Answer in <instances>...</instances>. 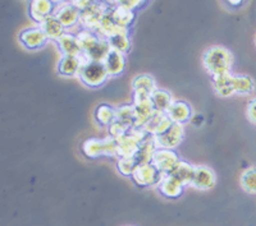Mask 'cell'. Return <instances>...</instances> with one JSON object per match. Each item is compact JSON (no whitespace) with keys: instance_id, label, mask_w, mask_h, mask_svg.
<instances>
[{"instance_id":"cell-11","label":"cell","mask_w":256,"mask_h":226,"mask_svg":"<svg viewBox=\"0 0 256 226\" xmlns=\"http://www.w3.org/2000/svg\"><path fill=\"white\" fill-rule=\"evenodd\" d=\"M180 156L174 150H166V148H158L152 156V164L158 170L164 175L170 174L173 169L180 163Z\"/></svg>"},{"instance_id":"cell-17","label":"cell","mask_w":256,"mask_h":226,"mask_svg":"<svg viewBox=\"0 0 256 226\" xmlns=\"http://www.w3.org/2000/svg\"><path fill=\"white\" fill-rule=\"evenodd\" d=\"M84 61V59L82 56H62L56 65V70H58L59 75L66 77V78L78 77Z\"/></svg>"},{"instance_id":"cell-13","label":"cell","mask_w":256,"mask_h":226,"mask_svg":"<svg viewBox=\"0 0 256 226\" xmlns=\"http://www.w3.org/2000/svg\"><path fill=\"white\" fill-rule=\"evenodd\" d=\"M216 184V171L206 165L195 166V173L190 186H192L198 191H209L214 188Z\"/></svg>"},{"instance_id":"cell-40","label":"cell","mask_w":256,"mask_h":226,"mask_svg":"<svg viewBox=\"0 0 256 226\" xmlns=\"http://www.w3.org/2000/svg\"><path fill=\"white\" fill-rule=\"evenodd\" d=\"M254 41H255V46H256V33H255V38H254Z\"/></svg>"},{"instance_id":"cell-33","label":"cell","mask_w":256,"mask_h":226,"mask_svg":"<svg viewBox=\"0 0 256 226\" xmlns=\"http://www.w3.org/2000/svg\"><path fill=\"white\" fill-rule=\"evenodd\" d=\"M140 165L138 160L136 157H120L116 161V169L122 175L126 177H132L137 166Z\"/></svg>"},{"instance_id":"cell-26","label":"cell","mask_w":256,"mask_h":226,"mask_svg":"<svg viewBox=\"0 0 256 226\" xmlns=\"http://www.w3.org/2000/svg\"><path fill=\"white\" fill-rule=\"evenodd\" d=\"M94 118H95L96 123L102 125V127H109L116 120V109L108 104H100L95 109Z\"/></svg>"},{"instance_id":"cell-3","label":"cell","mask_w":256,"mask_h":226,"mask_svg":"<svg viewBox=\"0 0 256 226\" xmlns=\"http://www.w3.org/2000/svg\"><path fill=\"white\" fill-rule=\"evenodd\" d=\"M82 152L92 160L99 157H118V143L112 136L104 139L88 138L82 143Z\"/></svg>"},{"instance_id":"cell-29","label":"cell","mask_w":256,"mask_h":226,"mask_svg":"<svg viewBox=\"0 0 256 226\" xmlns=\"http://www.w3.org/2000/svg\"><path fill=\"white\" fill-rule=\"evenodd\" d=\"M152 104H154L155 110L156 111H163L166 113L170 105L173 104V96L172 93L166 90H162V88H156L154 93L152 95Z\"/></svg>"},{"instance_id":"cell-21","label":"cell","mask_w":256,"mask_h":226,"mask_svg":"<svg viewBox=\"0 0 256 226\" xmlns=\"http://www.w3.org/2000/svg\"><path fill=\"white\" fill-rule=\"evenodd\" d=\"M166 115L170 118L173 123H180V124H184L188 122L192 118L194 113L192 109L187 102L184 101H173L170 107L166 111Z\"/></svg>"},{"instance_id":"cell-8","label":"cell","mask_w":256,"mask_h":226,"mask_svg":"<svg viewBox=\"0 0 256 226\" xmlns=\"http://www.w3.org/2000/svg\"><path fill=\"white\" fill-rule=\"evenodd\" d=\"M164 174H162L152 163L140 164L134 170L132 179L140 187H152L159 186V183L163 179Z\"/></svg>"},{"instance_id":"cell-37","label":"cell","mask_w":256,"mask_h":226,"mask_svg":"<svg viewBox=\"0 0 256 226\" xmlns=\"http://www.w3.org/2000/svg\"><path fill=\"white\" fill-rule=\"evenodd\" d=\"M242 3H244V0H227V4H230L233 8H237V6L241 5Z\"/></svg>"},{"instance_id":"cell-36","label":"cell","mask_w":256,"mask_h":226,"mask_svg":"<svg viewBox=\"0 0 256 226\" xmlns=\"http://www.w3.org/2000/svg\"><path fill=\"white\" fill-rule=\"evenodd\" d=\"M70 3L74 4L77 8H80L81 10H84V9H86L88 6H90L91 4L95 3L96 0H70Z\"/></svg>"},{"instance_id":"cell-27","label":"cell","mask_w":256,"mask_h":226,"mask_svg":"<svg viewBox=\"0 0 256 226\" xmlns=\"http://www.w3.org/2000/svg\"><path fill=\"white\" fill-rule=\"evenodd\" d=\"M132 90H134V93L152 95L156 91V83L150 74H140L134 77L132 81Z\"/></svg>"},{"instance_id":"cell-5","label":"cell","mask_w":256,"mask_h":226,"mask_svg":"<svg viewBox=\"0 0 256 226\" xmlns=\"http://www.w3.org/2000/svg\"><path fill=\"white\" fill-rule=\"evenodd\" d=\"M148 133L142 128H132L124 136L116 139L118 143V157H134L140 150V146Z\"/></svg>"},{"instance_id":"cell-14","label":"cell","mask_w":256,"mask_h":226,"mask_svg":"<svg viewBox=\"0 0 256 226\" xmlns=\"http://www.w3.org/2000/svg\"><path fill=\"white\" fill-rule=\"evenodd\" d=\"M172 120L166 115V113L163 111H156L152 114V116L146 122V124L144 125L142 129L148 134H152V136H159V134L164 133V132L168 129L170 125H172Z\"/></svg>"},{"instance_id":"cell-25","label":"cell","mask_w":256,"mask_h":226,"mask_svg":"<svg viewBox=\"0 0 256 226\" xmlns=\"http://www.w3.org/2000/svg\"><path fill=\"white\" fill-rule=\"evenodd\" d=\"M110 45V49L127 54L131 50V38H130V31L128 29H120V32L114 33L109 38H106Z\"/></svg>"},{"instance_id":"cell-18","label":"cell","mask_w":256,"mask_h":226,"mask_svg":"<svg viewBox=\"0 0 256 226\" xmlns=\"http://www.w3.org/2000/svg\"><path fill=\"white\" fill-rule=\"evenodd\" d=\"M158 189L162 195L166 198H170V200H177L182 196L184 189V184L180 182L177 178L172 177V175H164L162 182L159 183Z\"/></svg>"},{"instance_id":"cell-34","label":"cell","mask_w":256,"mask_h":226,"mask_svg":"<svg viewBox=\"0 0 256 226\" xmlns=\"http://www.w3.org/2000/svg\"><path fill=\"white\" fill-rule=\"evenodd\" d=\"M148 3V0H116V5L124 6L136 12L137 9H141Z\"/></svg>"},{"instance_id":"cell-22","label":"cell","mask_w":256,"mask_h":226,"mask_svg":"<svg viewBox=\"0 0 256 226\" xmlns=\"http://www.w3.org/2000/svg\"><path fill=\"white\" fill-rule=\"evenodd\" d=\"M110 14L113 20L116 23V26L120 27V28L128 29V31H130L131 26L134 24V18H136L134 10H131V9H127L120 5L113 6L110 9Z\"/></svg>"},{"instance_id":"cell-1","label":"cell","mask_w":256,"mask_h":226,"mask_svg":"<svg viewBox=\"0 0 256 226\" xmlns=\"http://www.w3.org/2000/svg\"><path fill=\"white\" fill-rule=\"evenodd\" d=\"M233 61L234 56L232 51L220 45L210 46L202 54V65L212 77L232 73Z\"/></svg>"},{"instance_id":"cell-39","label":"cell","mask_w":256,"mask_h":226,"mask_svg":"<svg viewBox=\"0 0 256 226\" xmlns=\"http://www.w3.org/2000/svg\"><path fill=\"white\" fill-rule=\"evenodd\" d=\"M52 1L56 4V5H60V4L67 3V1H70V0H52Z\"/></svg>"},{"instance_id":"cell-24","label":"cell","mask_w":256,"mask_h":226,"mask_svg":"<svg viewBox=\"0 0 256 226\" xmlns=\"http://www.w3.org/2000/svg\"><path fill=\"white\" fill-rule=\"evenodd\" d=\"M38 26L44 29V32L46 33L49 40L56 41L66 33V27H64L54 15H50L49 18L42 20Z\"/></svg>"},{"instance_id":"cell-4","label":"cell","mask_w":256,"mask_h":226,"mask_svg":"<svg viewBox=\"0 0 256 226\" xmlns=\"http://www.w3.org/2000/svg\"><path fill=\"white\" fill-rule=\"evenodd\" d=\"M78 78L88 87L99 88L102 84H105V82L110 77L102 61L84 60L78 73Z\"/></svg>"},{"instance_id":"cell-10","label":"cell","mask_w":256,"mask_h":226,"mask_svg":"<svg viewBox=\"0 0 256 226\" xmlns=\"http://www.w3.org/2000/svg\"><path fill=\"white\" fill-rule=\"evenodd\" d=\"M48 41H49V37L40 26L28 27L20 33V45L30 51L42 49L48 44Z\"/></svg>"},{"instance_id":"cell-35","label":"cell","mask_w":256,"mask_h":226,"mask_svg":"<svg viewBox=\"0 0 256 226\" xmlns=\"http://www.w3.org/2000/svg\"><path fill=\"white\" fill-rule=\"evenodd\" d=\"M246 118L251 124L256 125V97L248 101L246 107Z\"/></svg>"},{"instance_id":"cell-19","label":"cell","mask_w":256,"mask_h":226,"mask_svg":"<svg viewBox=\"0 0 256 226\" xmlns=\"http://www.w3.org/2000/svg\"><path fill=\"white\" fill-rule=\"evenodd\" d=\"M212 88L220 97H230L236 95V86H234V74L227 73L223 75L212 77Z\"/></svg>"},{"instance_id":"cell-38","label":"cell","mask_w":256,"mask_h":226,"mask_svg":"<svg viewBox=\"0 0 256 226\" xmlns=\"http://www.w3.org/2000/svg\"><path fill=\"white\" fill-rule=\"evenodd\" d=\"M100 1H104V3H106L108 5H110V6L116 5V0H100Z\"/></svg>"},{"instance_id":"cell-30","label":"cell","mask_w":256,"mask_h":226,"mask_svg":"<svg viewBox=\"0 0 256 226\" xmlns=\"http://www.w3.org/2000/svg\"><path fill=\"white\" fill-rule=\"evenodd\" d=\"M236 95H250L255 91V81L250 75L234 74Z\"/></svg>"},{"instance_id":"cell-9","label":"cell","mask_w":256,"mask_h":226,"mask_svg":"<svg viewBox=\"0 0 256 226\" xmlns=\"http://www.w3.org/2000/svg\"><path fill=\"white\" fill-rule=\"evenodd\" d=\"M155 137L158 148H166V150H176L182 143L184 138V124L172 123V125L164 133Z\"/></svg>"},{"instance_id":"cell-16","label":"cell","mask_w":256,"mask_h":226,"mask_svg":"<svg viewBox=\"0 0 256 226\" xmlns=\"http://www.w3.org/2000/svg\"><path fill=\"white\" fill-rule=\"evenodd\" d=\"M59 50L63 54V56H82L84 58V51H82L81 42H80L77 35H73L70 32H66L59 40L56 41Z\"/></svg>"},{"instance_id":"cell-15","label":"cell","mask_w":256,"mask_h":226,"mask_svg":"<svg viewBox=\"0 0 256 226\" xmlns=\"http://www.w3.org/2000/svg\"><path fill=\"white\" fill-rule=\"evenodd\" d=\"M54 10L56 4L52 0H31L30 3V17L38 24L54 14Z\"/></svg>"},{"instance_id":"cell-28","label":"cell","mask_w":256,"mask_h":226,"mask_svg":"<svg viewBox=\"0 0 256 226\" xmlns=\"http://www.w3.org/2000/svg\"><path fill=\"white\" fill-rule=\"evenodd\" d=\"M194 173H195V166L191 165L187 161H182L180 160V163L177 164L173 171L169 175L177 178L182 184L184 186H190L192 182V178H194Z\"/></svg>"},{"instance_id":"cell-23","label":"cell","mask_w":256,"mask_h":226,"mask_svg":"<svg viewBox=\"0 0 256 226\" xmlns=\"http://www.w3.org/2000/svg\"><path fill=\"white\" fill-rule=\"evenodd\" d=\"M158 150L156 142H155V137L152 136V134H148L146 138L144 139L142 143L140 146V150L136 154V159L138 160L140 164H146V163H152V156H154L155 151Z\"/></svg>"},{"instance_id":"cell-7","label":"cell","mask_w":256,"mask_h":226,"mask_svg":"<svg viewBox=\"0 0 256 226\" xmlns=\"http://www.w3.org/2000/svg\"><path fill=\"white\" fill-rule=\"evenodd\" d=\"M132 105L134 107V115H136L134 128H142L146 124V122L152 118V114L155 113L152 95L134 93V104Z\"/></svg>"},{"instance_id":"cell-12","label":"cell","mask_w":256,"mask_h":226,"mask_svg":"<svg viewBox=\"0 0 256 226\" xmlns=\"http://www.w3.org/2000/svg\"><path fill=\"white\" fill-rule=\"evenodd\" d=\"M54 17L67 28H72L76 24H80V19H81V9L77 8L76 5L70 1L60 4V5L56 6L54 10Z\"/></svg>"},{"instance_id":"cell-6","label":"cell","mask_w":256,"mask_h":226,"mask_svg":"<svg viewBox=\"0 0 256 226\" xmlns=\"http://www.w3.org/2000/svg\"><path fill=\"white\" fill-rule=\"evenodd\" d=\"M113 6L108 5L104 1L96 0L95 3L91 4L86 9L81 10V19H80V24L84 29H90V31H96L98 26L105 17V14L110 10Z\"/></svg>"},{"instance_id":"cell-2","label":"cell","mask_w":256,"mask_h":226,"mask_svg":"<svg viewBox=\"0 0 256 226\" xmlns=\"http://www.w3.org/2000/svg\"><path fill=\"white\" fill-rule=\"evenodd\" d=\"M77 37L81 42L84 60L102 61L110 51V45L108 40L98 35L96 32L82 28L77 33Z\"/></svg>"},{"instance_id":"cell-32","label":"cell","mask_w":256,"mask_h":226,"mask_svg":"<svg viewBox=\"0 0 256 226\" xmlns=\"http://www.w3.org/2000/svg\"><path fill=\"white\" fill-rule=\"evenodd\" d=\"M116 120H118V122L128 125L130 128H134L136 115H134V105H123V106L116 107Z\"/></svg>"},{"instance_id":"cell-20","label":"cell","mask_w":256,"mask_h":226,"mask_svg":"<svg viewBox=\"0 0 256 226\" xmlns=\"http://www.w3.org/2000/svg\"><path fill=\"white\" fill-rule=\"evenodd\" d=\"M102 63H104L105 68H106L109 77H118V75H120L124 72L126 54L110 49V51L108 52V55L105 56Z\"/></svg>"},{"instance_id":"cell-31","label":"cell","mask_w":256,"mask_h":226,"mask_svg":"<svg viewBox=\"0 0 256 226\" xmlns=\"http://www.w3.org/2000/svg\"><path fill=\"white\" fill-rule=\"evenodd\" d=\"M240 184L246 193L256 195V166H251L242 173Z\"/></svg>"}]
</instances>
